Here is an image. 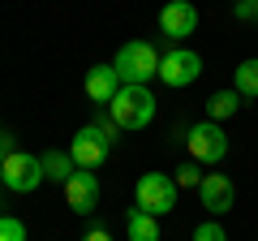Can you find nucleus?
Here are the masks:
<instances>
[{
  "label": "nucleus",
  "mask_w": 258,
  "mask_h": 241,
  "mask_svg": "<svg viewBox=\"0 0 258 241\" xmlns=\"http://www.w3.org/2000/svg\"><path fill=\"white\" fill-rule=\"evenodd\" d=\"M159 61H164V56L155 52V43H147V39H129V43H120L112 69L120 74L125 86H147L151 78H159Z\"/></svg>",
  "instance_id": "nucleus-1"
},
{
  "label": "nucleus",
  "mask_w": 258,
  "mask_h": 241,
  "mask_svg": "<svg viewBox=\"0 0 258 241\" xmlns=\"http://www.w3.org/2000/svg\"><path fill=\"white\" fill-rule=\"evenodd\" d=\"M108 116L116 120L120 130H147L155 120V95H151V86H120L116 99L108 103Z\"/></svg>",
  "instance_id": "nucleus-2"
},
{
  "label": "nucleus",
  "mask_w": 258,
  "mask_h": 241,
  "mask_svg": "<svg viewBox=\"0 0 258 241\" xmlns=\"http://www.w3.org/2000/svg\"><path fill=\"white\" fill-rule=\"evenodd\" d=\"M176 138L189 147V159H198V164H220L224 155H228V134L220 130V120H198V125H185V130H176Z\"/></svg>",
  "instance_id": "nucleus-3"
},
{
  "label": "nucleus",
  "mask_w": 258,
  "mask_h": 241,
  "mask_svg": "<svg viewBox=\"0 0 258 241\" xmlns=\"http://www.w3.org/2000/svg\"><path fill=\"white\" fill-rule=\"evenodd\" d=\"M176 181L172 172H142L138 176V186H134V207H142V211L151 215H168L176 207Z\"/></svg>",
  "instance_id": "nucleus-4"
},
{
  "label": "nucleus",
  "mask_w": 258,
  "mask_h": 241,
  "mask_svg": "<svg viewBox=\"0 0 258 241\" xmlns=\"http://www.w3.org/2000/svg\"><path fill=\"white\" fill-rule=\"evenodd\" d=\"M203 78V56L189 52V47L176 43L172 52H164V61H159V82L172 86V91H181V86H194Z\"/></svg>",
  "instance_id": "nucleus-5"
},
{
  "label": "nucleus",
  "mask_w": 258,
  "mask_h": 241,
  "mask_svg": "<svg viewBox=\"0 0 258 241\" xmlns=\"http://www.w3.org/2000/svg\"><path fill=\"white\" fill-rule=\"evenodd\" d=\"M47 176H43V164H39V155H26V151H13L9 159H5V168H0V186H9L13 194H30V190H39Z\"/></svg>",
  "instance_id": "nucleus-6"
},
{
  "label": "nucleus",
  "mask_w": 258,
  "mask_h": 241,
  "mask_svg": "<svg viewBox=\"0 0 258 241\" xmlns=\"http://www.w3.org/2000/svg\"><path fill=\"white\" fill-rule=\"evenodd\" d=\"M108 151H112V142H108V134H103L99 125H82V130L74 134V142H69L74 164L86 168V172H95V168L108 164Z\"/></svg>",
  "instance_id": "nucleus-7"
},
{
  "label": "nucleus",
  "mask_w": 258,
  "mask_h": 241,
  "mask_svg": "<svg viewBox=\"0 0 258 241\" xmlns=\"http://www.w3.org/2000/svg\"><path fill=\"white\" fill-rule=\"evenodd\" d=\"M198 30V9H194L189 0H168L164 9H159V35L168 43H181Z\"/></svg>",
  "instance_id": "nucleus-8"
},
{
  "label": "nucleus",
  "mask_w": 258,
  "mask_h": 241,
  "mask_svg": "<svg viewBox=\"0 0 258 241\" xmlns=\"http://www.w3.org/2000/svg\"><path fill=\"white\" fill-rule=\"evenodd\" d=\"M198 203L211 211V220H220V215H228L232 203H237V186H232L224 172H207L203 186H198Z\"/></svg>",
  "instance_id": "nucleus-9"
},
{
  "label": "nucleus",
  "mask_w": 258,
  "mask_h": 241,
  "mask_svg": "<svg viewBox=\"0 0 258 241\" xmlns=\"http://www.w3.org/2000/svg\"><path fill=\"white\" fill-rule=\"evenodd\" d=\"M64 203H69L74 215H91L95 207H99V176L86 172V168H78V172L64 181Z\"/></svg>",
  "instance_id": "nucleus-10"
},
{
  "label": "nucleus",
  "mask_w": 258,
  "mask_h": 241,
  "mask_svg": "<svg viewBox=\"0 0 258 241\" xmlns=\"http://www.w3.org/2000/svg\"><path fill=\"white\" fill-rule=\"evenodd\" d=\"M82 86H86V99H91V103L108 108L125 82H120V74H116L112 65H91V69H86V82H82Z\"/></svg>",
  "instance_id": "nucleus-11"
},
{
  "label": "nucleus",
  "mask_w": 258,
  "mask_h": 241,
  "mask_svg": "<svg viewBox=\"0 0 258 241\" xmlns=\"http://www.w3.org/2000/svg\"><path fill=\"white\" fill-rule=\"evenodd\" d=\"M125 237L129 241H159V215L142 211V207H129L125 211Z\"/></svg>",
  "instance_id": "nucleus-12"
},
{
  "label": "nucleus",
  "mask_w": 258,
  "mask_h": 241,
  "mask_svg": "<svg viewBox=\"0 0 258 241\" xmlns=\"http://www.w3.org/2000/svg\"><path fill=\"white\" fill-rule=\"evenodd\" d=\"M39 164H43V176H47V181H56V186H64V181L78 172V164H74L69 151H43Z\"/></svg>",
  "instance_id": "nucleus-13"
},
{
  "label": "nucleus",
  "mask_w": 258,
  "mask_h": 241,
  "mask_svg": "<svg viewBox=\"0 0 258 241\" xmlns=\"http://www.w3.org/2000/svg\"><path fill=\"white\" fill-rule=\"evenodd\" d=\"M232 91L241 99H258V56H249V61H241L232 69Z\"/></svg>",
  "instance_id": "nucleus-14"
},
{
  "label": "nucleus",
  "mask_w": 258,
  "mask_h": 241,
  "mask_svg": "<svg viewBox=\"0 0 258 241\" xmlns=\"http://www.w3.org/2000/svg\"><path fill=\"white\" fill-rule=\"evenodd\" d=\"M237 112H241V95L232 91V86L228 91H215L211 99H207V120H228V116H237Z\"/></svg>",
  "instance_id": "nucleus-15"
},
{
  "label": "nucleus",
  "mask_w": 258,
  "mask_h": 241,
  "mask_svg": "<svg viewBox=\"0 0 258 241\" xmlns=\"http://www.w3.org/2000/svg\"><path fill=\"white\" fill-rule=\"evenodd\" d=\"M203 176H207V172H203L198 159H185V164L172 172V181H176V190H198V186H203Z\"/></svg>",
  "instance_id": "nucleus-16"
},
{
  "label": "nucleus",
  "mask_w": 258,
  "mask_h": 241,
  "mask_svg": "<svg viewBox=\"0 0 258 241\" xmlns=\"http://www.w3.org/2000/svg\"><path fill=\"white\" fill-rule=\"evenodd\" d=\"M0 241H26V224L18 215H0Z\"/></svg>",
  "instance_id": "nucleus-17"
},
{
  "label": "nucleus",
  "mask_w": 258,
  "mask_h": 241,
  "mask_svg": "<svg viewBox=\"0 0 258 241\" xmlns=\"http://www.w3.org/2000/svg\"><path fill=\"white\" fill-rule=\"evenodd\" d=\"M194 241H228V232L220 228V220H203L194 228Z\"/></svg>",
  "instance_id": "nucleus-18"
},
{
  "label": "nucleus",
  "mask_w": 258,
  "mask_h": 241,
  "mask_svg": "<svg viewBox=\"0 0 258 241\" xmlns=\"http://www.w3.org/2000/svg\"><path fill=\"white\" fill-rule=\"evenodd\" d=\"M237 22H258V0H245V5H232Z\"/></svg>",
  "instance_id": "nucleus-19"
},
{
  "label": "nucleus",
  "mask_w": 258,
  "mask_h": 241,
  "mask_svg": "<svg viewBox=\"0 0 258 241\" xmlns=\"http://www.w3.org/2000/svg\"><path fill=\"white\" fill-rule=\"evenodd\" d=\"M82 241H112V232H108V228H91Z\"/></svg>",
  "instance_id": "nucleus-20"
},
{
  "label": "nucleus",
  "mask_w": 258,
  "mask_h": 241,
  "mask_svg": "<svg viewBox=\"0 0 258 241\" xmlns=\"http://www.w3.org/2000/svg\"><path fill=\"white\" fill-rule=\"evenodd\" d=\"M9 155H13V151L5 147V142H0V168H5V159H9Z\"/></svg>",
  "instance_id": "nucleus-21"
},
{
  "label": "nucleus",
  "mask_w": 258,
  "mask_h": 241,
  "mask_svg": "<svg viewBox=\"0 0 258 241\" xmlns=\"http://www.w3.org/2000/svg\"><path fill=\"white\" fill-rule=\"evenodd\" d=\"M232 5H245V0H232Z\"/></svg>",
  "instance_id": "nucleus-22"
},
{
  "label": "nucleus",
  "mask_w": 258,
  "mask_h": 241,
  "mask_svg": "<svg viewBox=\"0 0 258 241\" xmlns=\"http://www.w3.org/2000/svg\"><path fill=\"white\" fill-rule=\"evenodd\" d=\"M0 134H5V130H0Z\"/></svg>",
  "instance_id": "nucleus-23"
}]
</instances>
